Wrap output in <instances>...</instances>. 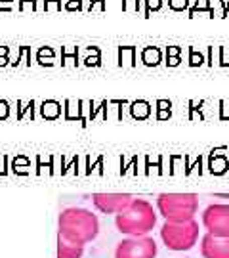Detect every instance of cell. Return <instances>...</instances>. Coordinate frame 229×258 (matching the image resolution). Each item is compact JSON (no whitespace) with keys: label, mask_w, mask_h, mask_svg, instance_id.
<instances>
[{"label":"cell","mask_w":229,"mask_h":258,"mask_svg":"<svg viewBox=\"0 0 229 258\" xmlns=\"http://www.w3.org/2000/svg\"><path fill=\"white\" fill-rule=\"evenodd\" d=\"M168 8L172 12H185L191 8V0H168Z\"/></svg>","instance_id":"cell-17"},{"label":"cell","mask_w":229,"mask_h":258,"mask_svg":"<svg viewBox=\"0 0 229 258\" xmlns=\"http://www.w3.org/2000/svg\"><path fill=\"white\" fill-rule=\"evenodd\" d=\"M100 220L94 212L79 207L63 209L57 218V235L77 245H86L98 237Z\"/></svg>","instance_id":"cell-1"},{"label":"cell","mask_w":229,"mask_h":258,"mask_svg":"<svg viewBox=\"0 0 229 258\" xmlns=\"http://www.w3.org/2000/svg\"><path fill=\"white\" fill-rule=\"evenodd\" d=\"M159 249L149 235H130L122 239L115 249V258H155Z\"/></svg>","instance_id":"cell-5"},{"label":"cell","mask_w":229,"mask_h":258,"mask_svg":"<svg viewBox=\"0 0 229 258\" xmlns=\"http://www.w3.org/2000/svg\"><path fill=\"white\" fill-rule=\"evenodd\" d=\"M37 2H38V0H18V12H19V14H23L27 6H31V10H33V12H38Z\"/></svg>","instance_id":"cell-21"},{"label":"cell","mask_w":229,"mask_h":258,"mask_svg":"<svg viewBox=\"0 0 229 258\" xmlns=\"http://www.w3.org/2000/svg\"><path fill=\"white\" fill-rule=\"evenodd\" d=\"M201 222L206 233L218 235V237H229V205H208L202 211Z\"/></svg>","instance_id":"cell-6"},{"label":"cell","mask_w":229,"mask_h":258,"mask_svg":"<svg viewBox=\"0 0 229 258\" xmlns=\"http://www.w3.org/2000/svg\"><path fill=\"white\" fill-rule=\"evenodd\" d=\"M182 46H166V65L168 67H176L180 65V54H182Z\"/></svg>","instance_id":"cell-13"},{"label":"cell","mask_w":229,"mask_h":258,"mask_svg":"<svg viewBox=\"0 0 229 258\" xmlns=\"http://www.w3.org/2000/svg\"><path fill=\"white\" fill-rule=\"evenodd\" d=\"M40 113H42L44 119H55V117L59 115V103L54 102V100L44 102L42 103V107H40Z\"/></svg>","instance_id":"cell-14"},{"label":"cell","mask_w":229,"mask_h":258,"mask_svg":"<svg viewBox=\"0 0 229 258\" xmlns=\"http://www.w3.org/2000/svg\"><path fill=\"white\" fill-rule=\"evenodd\" d=\"M67 57H73L74 65L79 63V48L77 46H63L61 48V65L65 63V59H67Z\"/></svg>","instance_id":"cell-16"},{"label":"cell","mask_w":229,"mask_h":258,"mask_svg":"<svg viewBox=\"0 0 229 258\" xmlns=\"http://www.w3.org/2000/svg\"><path fill=\"white\" fill-rule=\"evenodd\" d=\"M83 254L84 245H77L57 235V258H83Z\"/></svg>","instance_id":"cell-9"},{"label":"cell","mask_w":229,"mask_h":258,"mask_svg":"<svg viewBox=\"0 0 229 258\" xmlns=\"http://www.w3.org/2000/svg\"><path fill=\"white\" fill-rule=\"evenodd\" d=\"M134 201V197L130 194H94L92 195V203L103 214H119L126 211L130 203Z\"/></svg>","instance_id":"cell-7"},{"label":"cell","mask_w":229,"mask_h":258,"mask_svg":"<svg viewBox=\"0 0 229 258\" xmlns=\"http://www.w3.org/2000/svg\"><path fill=\"white\" fill-rule=\"evenodd\" d=\"M115 226L124 235H147L157 226V212L145 199H134L126 211L115 214Z\"/></svg>","instance_id":"cell-2"},{"label":"cell","mask_w":229,"mask_h":258,"mask_svg":"<svg viewBox=\"0 0 229 258\" xmlns=\"http://www.w3.org/2000/svg\"><path fill=\"white\" fill-rule=\"evenodd\" d=\"M202 63H204V55L201 52H197L193 46H189V65L197 67V65H202Z\"/></svg>","instance_id":"cell-18"},{"label":"cell","mask_w":229,"mask_h":258,"mask_svg":"<svg viewBox=\"0 0 229 258\" xmlns=\"http://www.w3.org/2000/svg\"><path fill=\"white\" fill-rule=\"evenodd\" d=\"M8 54H10L8 46H0V55H8Z\"/></svg>","instance_id":"cell-30"},{"label":"cell","mask_w":229,"mask_h":258,"mask_svg":"<svg viewBox=\"0 0 229 258\" xmlns=\"http://www.w3.org/2000/svg\"><path fill=\"white\" fill-rule=\"evenodd\" d=\"M202 258H229V237L206 233L201 239Z\"/></svg>","instance_id":"cell-8"},{"label":"cell","mask_w":229,"mask_h":258,"mask_svg":"<svg viewBox=\"0 0 229 258\" xmlns=\"http://www.w3.org/2000/svg\"><path fill=\"white\" fill-rule=\"evenodd\" d=\"M23 57H27L29 59V67H31V46H19V55H18V59L14 61V67L16 65H19V61H23Z\"/></svg>","instance_id":"cell-22"},{"label":"cell","mask_w":229,"mask_h":258,"mask_svg":"<svg viewBox=\"0 0 229 258\" xmlns=\"http://www.w3.org/2000/svg\"><path fill=\"white\" fill-rule=\"evenodd\" d=\"M143 2H145V12H143V18H149L153 12L163 10V4H165V0H143Z\"/></svg>","instance_id":"cell-15"},{"label":"cell","mask_w":229,"mask_h":258,"mask_svg":"<svg viewBox=\"0 0 229 258\" xmlns=\"http://www.w3.org/2000/svg\"><path fill=\"white\" fill-rule=\"evenodd\" d=\"M141 61L147 67H157L163 61V50L159 46H147L141 50Z\"/></svg>","instance_id":"cell-10"},{"label":"cell","mask_w":229,"mask_h":258,"mask_svg":"<svg viewBox=\"0 0 229 258\" xmlns=\"http://www.w3.org/2000/svg\"><path fill=\"white\" fill-rule=\"evenodd\" d=\"M8 117V103L0 102V119H6Z\"/></svg>","instance_id":"cell-28"},{"label":"cell","mask_w":229,"mask_h":258,"mask_svg":"<svg viewBox=\"0 0 229 258\" xmlns=\"http://www.w3.org/2000/svg\"><path fill=\"white\" fill-rule=\"evenodd\" d=\"M84 65H86V67H98V65H101V54L88 52V57L84 59Z\"/></svg>","instance_id":"cell-23"},{"label":"cell","mask_w":229,"mask_h":258,"mask_svg":"<svg viewBox=\"0 0 229 258\" xmlns=\"http://www.w3.org/2000/svg\"><path fill=\"white\" fill-rule=\"evenodd\" d=\"M12 2L14 0H0V12H12Z\"/></svg>","instance_id":"cell-27"},{"label":"cell","mask_w":229,"mask_h":258,"mask_svg":"<svg viewBox=\"0 0 229 258\" xmlns=\"http://www.w3.org/2000/svg\"><path fill=\"white\" fill-rule=\"evenodd\" d=\"M161 239L166 245V249L174 252L191 250L199 241V222H168L165 220L161 228Z\"/></svg>","instance_id":"cell-4"},{"label":"cell","mask_w":229,"mask_h":258,"mask_svg":"<svg viewBox=\"0 0 229 258\" xmlns=\"http://www.w3.org/2000/svg\"><path fill=\"white\" fill-rule=\"evenodd\" d=\"M220 63L229 65V48L227 46H220Z\"/></svg>","instance_id":"cell-25"},{"label":"cell","mask_w":229,"mask_h":258,"mask_svg":"<svg viewBox=\"0 0 229 258\" xmlns=\"http://www.w3.org/2000/svg\"><path fill=\"white\" fill-rule=\"evenodd\" d=\"M50 4H55V10L61 12V0H42V8H44V12L50 10Z\"/></svg>","instance_id":"cell-24"},{"label":"cell","mask_w":229,"mask_h":258,"mask_svg":"<svg viewBox=\"0 0 229 258\" xmlns=\"http://www.w3.org/2000/svg\"><path fill=\"white\" fill-rule=\"evenodd\" d=\"M65 12H84V0H67L63 4Z\"/></svg>","instance_id":"cell-19"},{"label":"cell","mask_w":229,"mask_h":258,"mask_svg":"<svg viewBox=\"0 0 229 258\" xmlns=\"http://www.w3.org/2000/svg\"><path fill=\"white\" fill-rule=\"evenodd\" d=\"M10 63L8 55H0V67H6Z\"/></svg>","instance_id":"cell-29"},{"label":"cell","mask_w":229,"mask_h":258,"mask_svg":"<svg viewBox=\"0 0 229 258\" xmlns=\"http://www.w3.org/2000/svg\"><path fill=\"white\" fill-rule=\"evenodd\" d=\"M141 10V0H122V12H139Z\"/></svg>","instance_id":"cell-20"},{"label":"cell","mask_w":229,"mask_h":258,"mask_svg":"<svg viewBox=\"0 0 229 258\" xmlns=\"http://www.w3.org/2000/svg\"><path fill=\"white\" fill-rule=\"evenodd\" d=\"M96 4H100L101 12H105V10H107V4H105V0H88V12H92Z\"/></svg>","instance_id":"cell-26"},{"label":"cell","mask_w":229,"mask_h":258,"mask_svg":"<svg viewBox=\"0 0 229 258\" xmlns=\"http://www.w3.org/2000/svg\"><path fill=\"white\" fill-rule=\"evenodd\" d=\"M157 211L168 222L195 220L199 197L195 194H161L157 195Z\"/></svg>","instance_id":"cell-3"},{"label":"cell","mask_w":229,"mask_h":258,"mask_svg":"<svg viewBox=\"0 0 229 258\" xmlns=\"http://www.w3.org/2000/svg\"><path fill=\"white\" fill-rule=\"evenodd\" d=\"M55 61V50L52 46H40L37 50V63L52 67Z\"/></svg>","instance_id":"cell-12"},{"label":"cell","mask_w":229,"mask_h":258,"mask_svg":"<svg viewBox=\"0 0 229 258\" xmlns=\"http://www.w3.org/2000/svg\"><path fill=\"white\" fill-rule=\"evenodd\" d=\"M197 12H199V14H201V12H206L208 18H214V16H216V12H214V6L210 4V0H195V4L187 10V18H195Z\"/></svg>","instance_id":"cell-11"}]
</instances>
